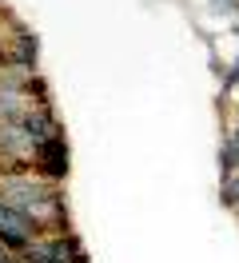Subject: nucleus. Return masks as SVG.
Returning <instances> with one entry per match:
<instances>
[{
	"label": "nucleus",
	"mask_w": 239,
	"mask_h": 263,
	"mask_svg": "<svg viewBox=\"0 0 239 263\" xmlns=\"http://www.w3.org/2000/svg\"><path fill=\"white\" fill-rule=\"evenodd\" d=\"M0 196H4V203H12V208H20V212H28L32 219H44L48 212H56V203H60V192H52V187H40V183L32 180H20V176H12V180L0 183Z\"/></svg>",
	"instance_id": "1"
},
{
	"label": "nucleus",
	"mask_w": 239,
	"mask_h": 263,
	"mask_svg": "<svg viewBox=\"0 0 239 263\" xmlns=\"http://www.w3.org/2000/svg\"><path fill=\"white\" fill-rule=\"evenodd\" d=\"M32 235H36V219L0 199V243L12 247V251H24L32 243Z\"/></svg>",
	"instance_id": "2"
},
{
	"label": "nucleus",
	"mask_w": 239,
	"mask_h": 263,
	"mask_svg": "<svg viewBox=\"0 0 239 263\" xmlns=\"http://www.w3.org/2000/svg\"><path fill=\"white\" fill-rule=\"evenodd\" d=\"M36 167L48 180H64L68 176V144H64V136H48V140L36 144Z\"/></svg>",
	"instance_id": "3"
},
{
	"label": "nucleus",
	"mask_w": 239,
	"mask_h": 263,
	"mask_svg": "<svg viewBox=\"0 0 239 263\" xmlns=\"http://www.w3.org/2000/svg\"><path fill=\"white\" fill-rule=\"evenodd\" d=\"M20 128L28 132L32 144H40V140H48V136H60V128H56V120L48 116V108H40V112H24V116H20Z\"/></svg>",
	"instance_id": "4"
},
{
	"label": "nucleus",
	"mask_w": 239,
	"mask_h": 263,
	"mask_svg": "<svg viewBox=\"0 0 239 263\" xmlns=\"http://www.w3.org/2000/svg\"><path fill=\"white\" fill-rule=\"evenodd\" d=\"M52 255V263H88L84 259V251H80V243L72 239V235H60V239H48V243H40Z\"/></svg>",
	"instance_id": "5"
},
{
	"label": "nucleus",
	"mask_w": 239,
	"mask_h": 263,
	"mask_svg": "<svg viewBox=\"0 0 239 263\" xmlns=\"http://www.w3.org/2000/svg\"><path fill=\"white\" fill-rule=\"evenodd\" d=\"M8 60H16V64L24 68V72H32L36 68V36L32 32H16V40H12V52H8Z\"/></svg>",
	"instance_id": "6"
},
{
	"label": "nucleus",
	"mask_w": 239,
	"mask_h": 263,
	"mask_svg": "<svg viewBox=\"0 0 239 263\" xmlns=\"http://www.w3.org/2000/svg\"><path fill=\"white\" fill-rule=\"evenodd\" d=\"M223 203H231V208H239V176H231V180L223 183Z\"/></svg>",
	"instance_id": "7"
}]
</instances>
